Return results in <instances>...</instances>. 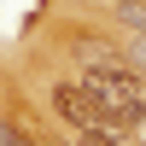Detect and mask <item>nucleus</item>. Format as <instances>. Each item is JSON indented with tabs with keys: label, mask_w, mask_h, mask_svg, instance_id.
<instances>
[{
	"label": "nucleus",
	"mask_w": 146,
	"mask_h": 146,
	"mask_svg": "<svg viewBox=\"0 0 146 146\" xmlns=\"http://www.w3.org/2000/svg\"><path fill=\"white\" fill-rule=\"evenodd\" d=\"M82 146H123V129H82Z\"/></svg>",
	"instance_id": "obj_3"
},
{
	"label": "nucleus",
	"mask_w": 146,
	"mask_h": 146,
	"mask_svg": "<svg viewBox=\"0 0 146 146\" xmlns=\"http://www.w3.org/2000/svg\"><path fill=\"white\" fill-rule=\"evenodd\" d=\"M0 140H6V146H35V140H23V135H18V123H0Z\"/></svg>",
	"instance_id": "obj_4"
},
{
	"label": "nucleus",
	"mask_w": 146,
	"mask_h": 146,
	"mask_svg": "<svg viewBox=\"0 0 146 146\" xmlns=\"http://www.w3.org/2000/svg\"><path fill=\"white\" fill-rule=\"evenodd\" d=\"M88 94L105 105V117H111V129H135L146 123V82L135 70H117V64H100L88 76Z\"/></svg>",
	"instance_id": "obj_1"
},
{
	"label": "nucleus",
	"mask_w": 146,
	"mask_h": 146,
	"mask_svg": "<svg viewBox=\"0 0 146 146\" xmlns=\"http://www.w3.org/2000/svg\"><path fill=\"white\" fill-rule=\"evenodd\" d=\"M53 111L64 117V123L76 129V135H82V129H111L105 105L88 94V82H82V88H76V82H58V88H53Z\"/></svg>",
	"instance_id": "obj_2"
}]
</instances>
